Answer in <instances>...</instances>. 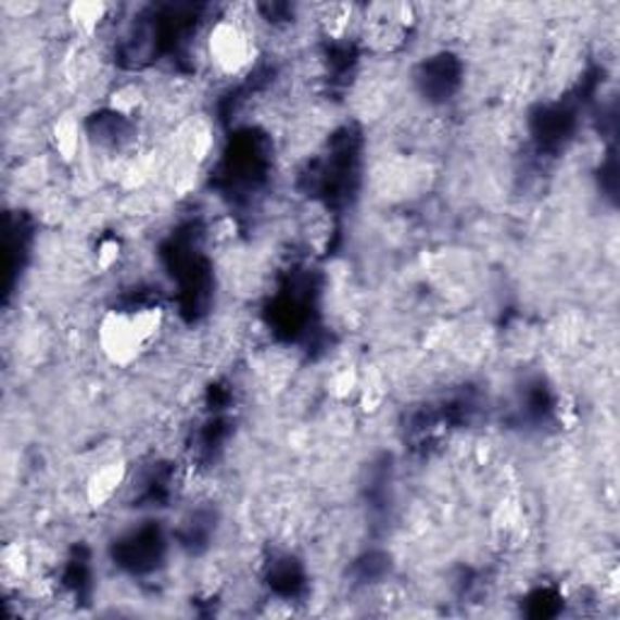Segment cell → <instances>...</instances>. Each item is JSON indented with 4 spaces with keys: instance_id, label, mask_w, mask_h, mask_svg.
I'll return each instance as SVG.
<instances>
[{
    "instance_id": "obj_1",
    "label": "cell",
    "mask_w": 620,
    "mask_h": 620,
    "mask_svg": "<svg viewBox=\"0 0 620 620\" xmlns=\"http://www.w3.org/2000/svg\"><path fill=\"white\" fill-rule=\"evenodd\" d=\"M157 330H161V311L157 308L117 313L102 322L100 342L114 362L126 364L141 354Z\"/></svg>"
},
{
    "instance_id": "obj_2",
    "label": "cell",
    "mask_w": 620,
    "mask_h": 620,
    "mask_svg": "<svg viewBox=\"0 0 620 620\" xmlns=\"http://www.w3.org/2000/svg\"><path fill=\"white\" fill-rule=\"evenodd\" d=\"M206 39L208 59H212L214 68L224 73V76H238L252 63L255 45H252L250 31L236 23V20H220L208 31Z\"/></svg>"
},
{
    "instance_id": "obj_3",
    "label": "cell",
    "mask_w": 620,
    "mask_h": 620,
    "mask_svg": "<svg viewBox=\"0 0 620 620\" xmlns=\"http://www.w3.org/2000/svg\"><path fill=\"white\" fill-rule=\"evenodd\" d=\"M122 480H124V468H122V466L110 464V466L100 468L98 472H94L92 480H90V485H88L90 499H92L94 504L107 502V499L114 495V492L119 490Z\"/></svg>"
},
{
    "instance_id": "obj_4",
    "label": "cell",
    "mask_w": 620,
    "mask_h": 620,
    "mask_svg": "<svg viewBox=\"0 0 620 620\" xmlns=\"http://www.w3.org/2000/svg\"><path fill=\"white\" fill-rule=\"evenodd\" d=\"M104 15H107V5H102V3H78L71 8V20L86 31H92L94 27H98L104 20Z\"/></svg>"
}]
</instances>
